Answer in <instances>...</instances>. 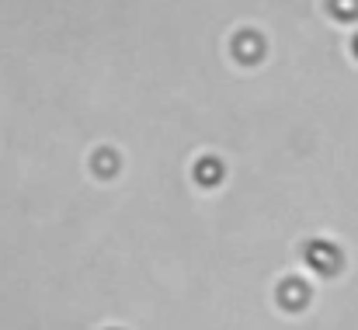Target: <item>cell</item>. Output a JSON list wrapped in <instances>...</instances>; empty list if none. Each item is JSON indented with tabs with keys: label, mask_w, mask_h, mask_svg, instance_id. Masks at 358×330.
I'll return each mask as SVG.
<instances>
[{
	"label": "cell",
	"mask_w": 358,
	"mask_h": 330,
	"mask_svg": "<svg viewBox=\"0 0 358 330\" xmlns=\"http://www.w3.org/2000/svg\"><path fill=\"white\" fill-rule=\"evenodd\" d=\"M303 257H306V264H310L317 275H334V271L341 268V250H338L334 243H327V240H310V243L303 247Z\"/></svg>",
	"instance_id": "obj_1"
},
{
	"label": "cell",
	"mask_w": 358,
	"mask_h": 330,
	"mask_svg": "<svg viewBox=\"0 0 358 330\" xmlns=\"http://www.w3.org/2000/svg\"><path fill=\"white\" fill-rule=\"evenodd\" d=\"M278 303H282L285 310H303V306L310 303V289H306V282H299V278H285V282L278 285Z\"/></svg>",
	"instance_id": "obj_2"
},
{
	"label": "cell",
	"mask_w": 358,
	"mask_h": 330,
	"mask_svg": "<svg viewBox=\"0 0 358 330\" xmlns=\"http://www.w3.org/2000/svg\"><path fill=\"white\" fill-rule=\"evenodd\" d=\"M234 52H237V59H243V63H257L264 56V42L254 31H240L237 38H234Z\"/></svg>",
	"instance_id": "obj_3"
},
{
	"label": "cell",
	"mask_w": 358,
	"mask_h": 330,
	"mask_svg": "<svg viewBox=\"0 0 358 330\" xmlns=\"http://www.w3.org/2000/svg\"><path fill=\"white\" fill-rule=\"evenodd\" d=\"M195 181H199L202 188L220 185V181H223V164H220L216 157H202V160L195 164Z\"/></svg>",
	"instance_id": "obj_4"
},
{
	"label": "cell",
	"mask_w": 358,
	"mask_h": 330,
	"mask_svg": "<svg viewBox=\"0 0 358 330\" xmlns=\"http://www.w3.org/2000/svg\"><path fill=\"white\" fill-rule=\"evenodd\" d=\"M327 7L338 21H355L358 17V0H327Z\"/></svg>",
	"instance_id": "obj_5"
},
{
	"label": "cell",
	"mask_w": 358,
	"mask_h": 330,
	"mask_svg": "<svg viewBox=\"0 0 358 330\" xmlns=\"http://www.w3.org/2000/svg\"><path fill=\"white\" fill-rule=\"evenodd\" d=\"M94 171L105 174V178L115 174V157H112V153H98V157H94Z\"/></svg>",
	"instance_id": "obj_6"
},
{
	"label": "cell",
	"mask_w": 358,
	"mask_h": 330,
	"mask_svg": "<svg viewBox=\"0 0 358 330\" xmlns=\"http://www.w3.org/2000/svg\"><path fill=\"white\" fill-rule=\"evenodd\" d=\"M355 52H358V38H355Z\"/></svg>",
	"instance_id": "obj_7"
}]
</instances>
